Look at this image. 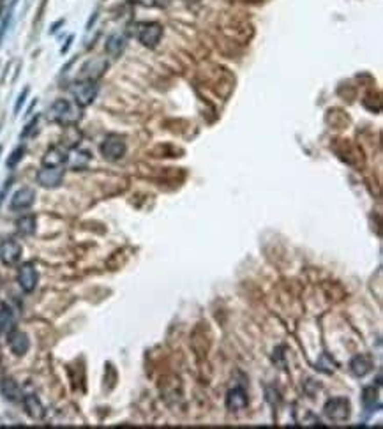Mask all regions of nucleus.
<instances>
[{"label":"nucleus","instance_id":"393cba45","mask_svg":"<svg viewBox=\"0 0 383 429\" xmlns=\"http://www.w3.org/2000/svg\"><path fill=\"white\" fill-rule=\"evenodd\" d=\"M0 152H2V147H0Z\"/></svg>","mask_w":383,"mask_h":429},{"label":"nucleus","instance_id":"2eb2a0df","mask_svg":"<svg viewBox=\"0 0 383 429\" xmlns=\"http://www.w3.org/2000/svg\"><path fill=\"white\" fill-rule=\"evenodd\" d=\"M0 392L9 401H18L22 397V391H19L18 383L13 378H4L0 381Z\"/></svg>","mask_w":383,"mask_h":429},{"label":"nucleus","instance_id":"7ed1b4c3","mask_svg":"<svg viewBox=\"0 0 383 429\" xmlns=\"http://www.w3.org/2000/svg\"><path fill=\"white\" fill-rule=\"evenodd\" d=\"M323 412L332 422H345L352 413V404L346 397H332V399L327 401Z\"/></svg>","mask_w":383,"mask_h":429},{"label":"nucleus","instance_id":"f3484780","mask_svg":"<svg viewBox=\"0 0 383 429\" xmlns=\"http://www.w3.org/2000/svg\"><path fill=\"white\" fill-rule=\"evenodd\" d=\"M35 226H37V221H35V216H23L16 221V230H18L19 235L29 237L35 232Z\"/></svg>","mask_w":383,"mask_h":429},{"label":"nucleus","instance_id":"f8f14e48","mask_svg":"<svg viewBox=\"0 0 383 429\" xmlns=\"http://www.w3.org/2000/svg\"><path fill=\"white\" fill-rule=\"evenodd\" d=\"M67 156H69V152L64 150L62 147H51L43 157V166H62L67 162Z\"/></svg>","mask_w":383,"mask_h":429},{"label":"nucleus","instance_id":"0eeeda50","mask_svg":"<svg viewBox=\"0 0 383 429\" xmlns=\"http://www.w3.org/2000/svg\"><path fill=\"white\" fill-rule=\"evenodd\" d=\"M37 279H39V274H37V270H35L34 263H23L22 267H19L18 284L25 293L34 292L35 286H37Z\"/></svg>","mask_w":383,"mask_h":429},{"label":"nucleus","instance_id":"9d476101","mask_svg":"<svg viewBox=\"0 0 383 429\" xmlns=\"http://www.w3.org/2000/svg\"><path fill=\"white\" fill-rule=\"evenodd\" d=\"M9 348H11V352H13L14 355H18V357L25 355V353L29 352V348H30L29 336H27L25 332H22V331L11 332L9 334Z\"/></svg>","mask_w":383,"mask_h":429},{"label":"nucleus","instance_id":"6e6552de","mask_svg":"<svg viewBox=\"0 0 383 429\" xmlns=\"http://www.w3.org/2000/svg\"><path fill=\"white\" fill-rule=\"evenodd\" d=\"M19 258H22V246L16 240H11L9 238V240H4L0 244V261L4 265L13 267V265L19 261Z\"/></svg>","mask_w":383,"mask_h":429},{"label":"nucleus","instance_id":"aec40b11","mask_svg":"<svg viewBox=\"0 0 383 429\" xmlns=\"http://www.w3.org/2000/svg\"><path fill=\"white\" fill-rule=\"evenodd\" d=\"M23 154H25V147L23 145H19L18 149H14L13 152H11V156L7 157V168H14L16 165H18L19 161H22V157H23Z\"/></svg>","mask_w":383,"mask_h":429},{"label":"nucleus","instance_id":"6ab92c4d","mask_svg":"<svg viewBox=\"0 0 383 429\" xmlns=\"http://www.w3.org/2000/svg\"><path fill=\"white\" fill-rule=\"evenodd\" d=\"M13 323H14L13 311H11V309H7V308L0 309V334H6L7 331H11Z\"/></svg>","mask_w":383,"mask_h":429},{"label":"nucleus","instance_id":"4468645a","mask_svg":"<svg viewBox=\"0 0 383 429\" xmlns=\"http://www.w3.org/2000/svg\"><path fill=\"white\" fill-rule=\"evenodd\" d=\"M124 48H126V37H124V35L113 34L106 39L105 50L108 55H111V57H118V55L124 51Z\"/></svg>","mask_w":383,"mask_h":429},{"label":"nucleus","instance_id":"f257e3e1","mask_svg":"<svg viewBox=\"0 0 383 429\" xmlns=\"http://www.w3.org/2000/svg\"><path fill=\"white\" fill-rule=\"evenodd\" d=\"M48 118L61 126H74L82 118V110L67 99H57L48 110Z\"/></svg>","mask_w":383,"mask_h":429},{"label":"nucleus","instance_id":"4be33fe9","mask_svg":"<svg viewBox=\"0 0 383 429\" xmlns=\"http://www.w3.org/2000/svg\"><path fill=\"white\" fill-rule=\"evenodd\" d=\"M37 120H39V117H35V118H32L30 120V124H27V127L23 129V133H22V138H27L30 134V131L34 129L35 126H37Z\"/></svg>","mask_w":383,"mask_h":429},{"label":"nucleus","instance_id":"b1692460","mask_svg":"<svg viewBox=\"0 0 383 429\" xmlns=\"http://www.w3.org/2000/svg\"><path fill=\"white\" fill-rule=\"evenodd\" d=\"M71 43H73V35H69V39H67V45L62 48V53H66L67 50H69V46H71Z\"/></svg>","mask_w":383,"mask_h":429},{"label":"nucleus","instance_id":"412c9836","mask_svg":"<svg viewBox=\"0 0 383 429\" xmlns=\"http://www.w3.org/2000/svg\"><path fill=\"white\" fill-rule=\"evenodd\" d=\"M27 95H29V89H23V92L19 94L18 101H16V105H14V113H18V111H19V108H22V106H23V103H25Z\"/></svg>","mask_w":383,"mask_h":429},{"label":"nucleus","instance_id":"5701e85b","mask_svg":"<svg viewBox=\"0 0 383 429\" xmlns=\"http://www.w3.org/2000/svg\"><path fill=\"white\" fill-rule=\"evenodd\" d=\"M95 18H97V13H94L92 16H90V19H89V23H87V30H90V29H92V25H94V22H95Z\"/></svg>","mask_w":383,"mask_h":429},{"label":"nucleus","instance_id":"dca6fc26","mask_svg":"<svg viewBox=\"0 0 383 429\" xmlns=\"http://www.w3.org/2000/svg\"><path fill=\"white\" fill-rule=\"evenodd\" d=\"M89 161H90V152H87V150H73V152H69V156H67V162H69V166L73 170L87 168Z\"/></svg>","mask_w":383,"mask_h":429},{"label":"nucleus","instance_id":"a211bd4d","mask_svg":"<svg viewBox=\"0 0 383 429\" xmlns=\"http://www.w3.org/2000/svg\"><path fill=\"white\" fill-rule=\"evenodd\" d=\"M371 367H373V364H371V360L364 355L355 357V359L352 360V364H350V369H352V373L355 376L368 375V373L371 371Z\"/></svg>","mask_w":383,"mask_h":429},{"label":"nucleus","instance_id":"9b49d317","mask_svg":"<svg viewBox=\"0 0 383 429\" xmlns=\"http://www.w3.org/2000/svg\"><path fill=\"white\" fill-rule=\"evenodd\" d=\"M23 406H25V412L27 415L30 417V419L34 420H41L43 417H45V406H43V403L39 401L37 396L34 394H29L23 397Z\"/></svg>","mask_w":383,"mask_h":429},{"label":"nucleus","instance_id":"1a4fd4ad","mask_svg":"<svg viewBox=\"0 0 383 429\" xmlns=\"http://www.w3.org/2000/svg\"><path fill=\"white\" fill-rule=\"evenodd\" d=\"M35 201V191L30 188L18 189L11 198V209L13 210H25L34 205Z\"/></svg>","mask_w":383,"mask_h":429},{"label":"nucleus","instance_id":"423d86ee","mask_svg":"<svg viewBox=\"0 0 383 429\" xmlns=\"http://www.w3.org/2000/svg\"><path fill=\"white\" fill-rule=\"evenodd\" d=\"M64 180V170L61 166H43L37 172V182L43 188H58Z\"/></svg>","mask_w":383,"mask_h":429},{"label":"nucleus","instance_id":"f03ea898","mask_svg":"<svg viewBox=\"0 0 383 429\" xmlns=\"http://www.w3.org/2000/svg\"><path fill=\"white\" fill-rule=\"evenodd\" d=\"M97 92H99V85L95 79L82 78L71 85V94H73L74 103H76L79 108H85V106L92 105Z\"/></svg>","mask_w":383,"mask_h":429},{"label":"nucleus","instance_id":"39448f33","mask_svg":"<svg viewBox=\"0 0 383 429\" xmlns=\"http://www.w3.org/2000/svg\"><path fill=\"white\" fill-rule=\"evenodd\" d=\"M163 27L159 23H142L138 30V41L147 48H155L161 41Z\"/></svg>","mask_w":383,"mask_h":429},{"label":"nucleus","instance_id":"20e7f679","mask_svg":"<svg viewBox=\"0 0 383 429\" xmlns=\"http://www.w3.org/2000/svg\"><path fill=\"white\" fill-rule=\"evenodd\" d=\"M99 150H101L103 157L108 159V161H118V159L124 157V154L127 150L126 140L122 136H118V134H108L103 140Z\"/></svg>","mask_w":383,"mask_h":429},{"label":"nucleus","instance_id":"ddd939ff","mask_svg":"<svg viewBox=\"0 0 383 429\" xmlns=\"http://www.w3.org/2000/svg\"><path fill=\"white\" fill-rule=\"evenodd\" d=\"M247 406V394L242 389H231L228 392V396H226V408L231 412H237V410H242V408Z\"/></svg>","mask_w":383,"mask_h":429}]
</instances>
